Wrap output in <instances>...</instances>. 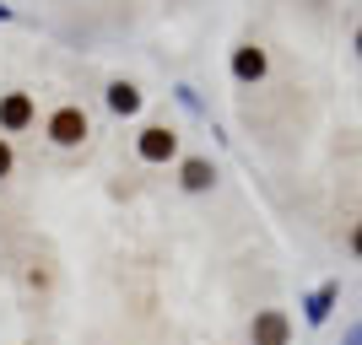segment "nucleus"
<instances>
[{"mask_svg": "<svg viewBox=\"0 0 362 345\" xmlns=\"http://www.w3.org/2000/svg\"><path fill=\"white\" fill-rule=\"evenodd\" d=\"M87 135H92V119L76 103H65V108L49 114V140H54V146H81Z\"/></svg>", "mask_w": 362, "mask_h": 345, "instance_id": "1", "label": "nucleus"}, {"mask_svg": "<svg viewBox=\"0 0 362 345\" xmlns=\"http://www.w3.org/2000/svg\"><path fill=\"white\" fill-rule=\"evenodd\" d=\"M249 345H292V318L281 308H259L249 324Z\"/></svg>", "mask_w": 362, "mask_h": 345, "instance_id": "2", "label": "nucleus"}, {"mask_svg": "<svg viewBox=\"0 0 362 345\" xmlns=\"http://www.w3.org/2000/svg\"><path fill=\"white\" fill-rule=\"evenodd\" d=\"M136 157L141 162H173V157H179V135H173L168 124H146L141 140H136Z\"/></svg>", "mask_w": 362, "mask_h": 345, "instance_id": "3", "label": "nucleus"}, {"mask_svg": "<svg viewBox=\"0 0 362 345\" xmlns=\"http://www.w3.org/2000/svg\"><path fill=\"white\" fill-rule=\"evenodd\" d=\"M335 302H341V281H325L319 291H308V297H303V318H308V324L319 329V324L335 313Z\"/></svg>", "mask_w": 362, "mask_h": 345, "instance_id": "4", "label": "nucleus"}, {"mask_svg": "<svg viewBox=\"0 0 362 345\" xmlns=\"http://www.w3.org/2000/svg\"><path fill=\"white\" fill-rule=\"evenodd\" d=\"M33 124V97L28 92H6V97H0V130H28Z\"/></svg>", "mask_w": 362, "mask_h": 345, "instance_id": "5", "label": "nucleus"}, {"mask_svg": "<svg viewBox=\"0 0 362 345\" xmlns=\"http://www.w3.org/2000/svg\"><path fill=\"white\" fill-rule=\"evenodd\" d=\"M179 183L189 189V195H206V189L216 183V173H211V162H206V157H189V162L179 167Z\"/></svg>", "mask_w": 362, "mask_h": 345, "instance_id": "6", "label": "nucleus"}, {"mask_svg": "<svg viewBox=\"0 0 362 345\" xmlns=\"http://www.w3.org/2000/svg\"><path fill=\"white\" fill-rule=\"evenodd\" d=\"M233 75H238V81H259V75H265V49H255V44L233 49Z\"/></svg>", "mask_w": 362, "mask_h": 345, "instance_id": "7", "label": "nucleus"}, {"mask_svg": "<svg viewBox=\"0 0 362 345\" xmlns=\"http://www.w3.org/2000/svg\"><path fill=\"white\" fill-rule=\"evenodd\" d=\"M108 108H114V114H124V119H130V114H141V87H136V81H114V87H108Z\"/></svg>", "mask_w": 362, "mask_h": 345, "instance_id": "8", "label": "nucleus"}, {"mask_svg": "<svg viewBox=\"0 0 362 345\" xmlns=\"http://www.w3.org/2000/svg\"><path fill=\"white\" fill-rule=\"evenodd\" d=\"M11 162H16V157H11V146H6V140H0V178H6V173H11Z\"/></svg>", "mask_w": 362, "mask_h": 345, "instance_id": "9", "label": "nucleus"}, {"mask_svg": "<svg viewBox=\"0 0 362 345\" xmlns=\"http://www.w3.org/2000/svg\"><path fill=\"white\" fill-rule=\"evenodd\" d=\"M351 254H357V259H362V222H357V226H351Z\"/></svg>", "mask_w": 362, "mask_h": 345, "instance_id": "10", "label": "nucleus"}, {"mask_svg": "<svg viewBox=\"0 0 362 345\" xmlns=\"http://www.w3.org/2000/svg\"><path fill=\"white\" fill-rule=\"evenodd\" d=\"M346 345H362V324H351V329H346Z\"/></svg>", "mask_w": 362, "mask_h": 345, "instance_id": "11", "label": "nucleus"}, {"mask_svg": "<svg viewBox=\"0 0 362 345\" xmlns=\"http://www.w3.org/2000/svg\"><path fill=\"white\" fill-rule=\"evenodd\" d=\"M0 22H11V6H6V0H0Z\"/></svg>", "mask_w": 362, "mask_h": 345, "instance_id": "12", "label": "nucleus"}, {"mask_svg": "<svg viewBox=\"0 0 362 345\" xmlns=\"http://www.w3.org/2000/svg\"><path fill=\"white\" fill-rule=\"evenodd\" d=\"M357 54H362V32H357Z\"/></svg>", "mask_w": 362, "mask_h": 345, "instance_id": "13", "label": "nucleus"}]
</instances>
